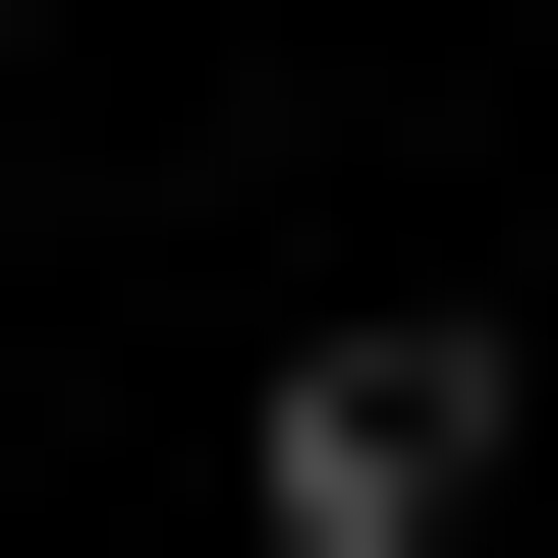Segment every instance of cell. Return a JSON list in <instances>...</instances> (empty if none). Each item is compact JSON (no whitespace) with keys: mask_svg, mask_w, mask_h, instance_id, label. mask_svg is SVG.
Instances as JSON below:
<instances>
[{"mask_svg":"<svg viewBox=\"0 0 558 558\" xmlns=\"http://www.w3.org/2000/svg\"><path fill=\"white\" fill-rule=\"evenodd\" d=\"M502 447H558V336H502V279H336V336L223 391V558H502Z\"/></svg>","mask_w":558,"mask_h":558,"instance_id":"cell-1","label":"cell"}]
</instances>
